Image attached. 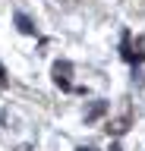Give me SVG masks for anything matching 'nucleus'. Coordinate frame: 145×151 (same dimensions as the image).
<instances>
[{"instance_id": "obj_1", "label": "nucleus", "mask_w": 145, "mask_h": 151, "mask_svg": "<svg viewBox=\"0 0 145 151\" xmlns=\"http://www.w3.org/2000/svg\"><path fill=\"white\" fill-rule=\"evenodd\" d=\"M50 76H54V85L63 88V91H73V63L66 60H57V63L50 66Z\"/></svg>"}, {"instance_id": "obj_2", "label": "nucleus", "mask_w": 145, "mask_h": 151, "mask_svg": "<svg viewBox=\"0 0 145 151\" xmlns=\"http://www.w3.org/2000/svg\"><path fill=\"white\" fill-rule=\"evenodd\" d=\"M129 120H133L129 113H123L120 120H110V123H107V126H104V129H107V135H123V132L129 129Z\"/></svg>"}, {"instance_id": "obj_3", "label": "nucleus", "mask_w": 145, "mask_h": 151, "mask_svg": "<svg viewBox=\"0 0 145 151\" xmlns=\"http://www.w3.org/2000/svg\"><path fill=\"white\" fill-rule=\"evenodd\" d=\"M16 25H19L22 35H35V25H32V19L25 16V13H16Z\"/></svg>"}, {"instance_id": "obj_4", "label": "nucleus", "mask_w": 145, "mask_h": 151, "mask_svg": "<svg viewBox=\"0 0 145 151\" xmlns=\"http://www.w3.org/2000/svg\"><path fill=\"white\" fill-rule=\"evenodd\" d=\"M104 110H107V101H95V104H92V110L85 113V123H95V120H98V116H101Z\"/></svg>"}, {"instance_id": "obj_5", "label": "nucleus", "mask_w": 145, "mask_h": 151, "mask_svg": "<svg viewBox=\"0 0 145 151\" xmlns=\"http://www.w3.org/2000/svg\"><path fill=\"white\" fill-rule=\"evenodd\" d=\"M6 88V69H3V63H0V91Z\"/></svg>"}, {"instance_id": "obj_6", "label": "nucleus", "mask_w": 145, "mask_h": 151, "mask_svg": "<svg viewBox=\"0 0 145 151\" xmlns=\"http://www.w3.org/2000/svg\"><path fill=\"white\" fill-rule=\"evenodd\" d=\"M110 151H123V148H120V145H110Z\"/></svg>"}, {"instance_id": "obj_7", "label": "nucleus", "mask_w": 145, "mask_h": 151, "mask_svg": "<svg viewBox=\"0 0 145 151\" xmlns=\"http://www.w3.org/2000/svg\"><path fill=\"white\" fill-rule=\"evenodd\" d=\"M79 151H98V148H92V145H88V148H79Z\"/></svg>"}]
</instances>
